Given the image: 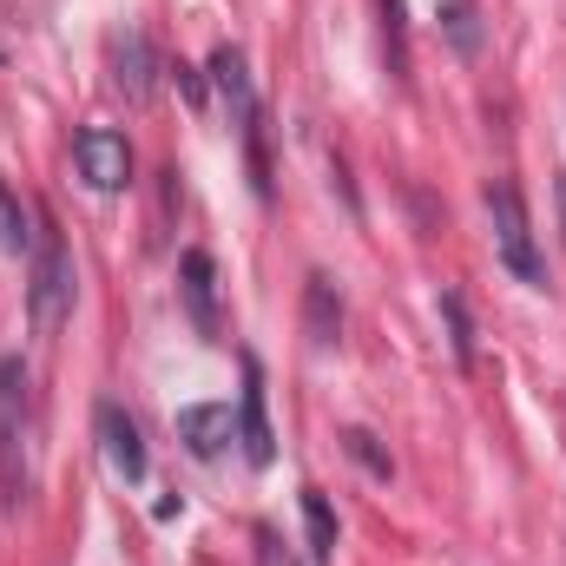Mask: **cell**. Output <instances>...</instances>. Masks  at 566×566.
Segmentation results:
<instances>
[{"instance_id":"obj_10","label":"cell","mask_w":566,"mask_h":566,"mask_svg":"<svg viewBox=\"0 0 566 566\" xmlns=\"http://www.w3.org/2000/svg\"><path fill=\"white\" fill-rule=\"evenodd\" d=\"M303 336L316 349H336L343 343V296H336V283L323 277V271L303 283Z\"/></svg>"},{"instance_id":"obj_5","label":"cell","mask_w":566,"mask_h":566,"mask_svg":"<svg viewBox=\"0 0 566 566\" xmlns=\"http://www.w3.org/2000/svg\"><path fill=\"white\" fill-rule=\"evenodd\" d=\"M99 448H106V468L126 481V488H139L145 474H151V454H145V434H139V422L119 409V402H99Z\"/></svg>"},{"instance_id":"obj_21","label":"cell","mask_w":566,"mask_h":566,"mask_svg":"<svg viewBox=\"0 0 566 566\" xmlns=\"http://www.w3.org/2000/svg\"><path fill=\"white\" fill-rule=\"evenodd\" d=\"M554 205H560V231H566V171L554 178Z\"/></svg>"},{"instance_id":"obj_8","label":"cell","mask_w":566,"mask_h":566,"mask_svg":"<svg viewBox=\"0 0 566 566\" xmlns=\"http://www.w3.org/2000/svg\"><path fill=\"white\" fill-rule=\"evenodd\" d=\"M113 80H119V93L133 106H151V93H158V53H151V40H145L139 27H126L113 40Z\"/></svg>"},{"instance_id":"obj_15","label":"cell","mask_w":566,"mask_h":566,"mask_svg":"<svg viewBox=\"0 0 566 566\" xmlns=\"http://www.w3.org/2000/svg\"><path fill=\"white\" fill-rule=\"evenodd\" d=\"M441 323H448V349H454V363L474 369V323H468L461 290H441Z\"/></svg>"},{"instance_id":"obj_9","label":"cell","mask_w":566,"mask_h":566,"mask_svg":"<svg viewBox=\"0 0 566 566\" xmlns=\"http://www.w3.org/2000/svg\"><path fill=\"white\" fill-rule=\"evenodd\" d=\"M178 296H185L198 336H218V271H211L205 251H185V258H178Z\"/></svg>"},{"instance_id":"obj_7","label":"cell","mask_w":566,"mask_h":566,"mask_svg":"<svg viewBox=\"0 0 566 566\" xmlns=\"http://www.w3.org/2000/svg\"><path fill=\"white\" fill-rule=\"evenodd\" d=\"M178 441H185L191 461H218L238 441V409L231 402H191V409H178Z\"/></svg>"},{"instance_id":"obj_13","label":"cell","mask_w":566,"mask_h":566,"mask_svg":"<svg viewBox=\"0 0 566 566\" xmlns=\"http://www.w3.org/2000/svg\"><path fill=\"white\" fill-rule=\"evenodd\" d=\"M382 66L396 86H409V7L382 0Z\"/></svg>"},{"instance_id":"obj_1","label":"cell","mask_w":566,"mask_h":566,"mask_svg":"<svg viewBox=\"0 0 566 566\" xmlns=\"http://www.w3.org/2000/svg\"><path fill=\"white\" fill-rule=\"evenodd\" d=\"M73 290H80V277H73L66 238L53 224H40L33 244H27V316H33V336H53L73 316Z\"/></svg>"},{"instance_id":"obj_14","label":"cell","mask_w":566,"mask_h":566,"mask_svg":"<svg viewBox=\"0 0 566 566\" xmlns=\"http://www.w3.org/2000/svg\"><path fill=\"white\" fill-rule=\"evenodd\" d=\"M303 527H310V554L329 566L336 560V514H329V501L316 488H303Z\"/></svg>"},{"instance_id":"obj_19","label":"cell","mask_w":566,"mask_h":566,"mask_svg":"<svg viewBox=\"0 0 566 566\" xmlns=\"http://www.w3.org/2000/svg\"><path fill=\"white\" fill-rule=\"evenodd\" d=\"M171 80H178V93H185V106H191V113H205V99H211V86H205V73L178 60V66H171Z\"/></svg>"},{"instance_id":"obj_18","label":"cell","mask_w":566,"mask_h":566,"mask_svg":"<svg viewBox=\"0 0 566 566\" xmlns=\"http://www.w3.org/2000/svg\"><path fill=\"white\" fill-rule=\"evenodd\" d=\"M27 244H33V231H27V211H20V198L7 191V178H0V251H13V258H20Z\"/></svg>"},{"instance_id":"obj_6","label":"cell","mask_w":566,"mask_h":566,"mask_svg":"<svg viewBox=\"0 0 566 566\" xmlns=\"http://www.w3.org/2000/svg\"><path fill=\"white\" fill-rule=\"evenodd\" d=\"M238 448L251 468H271L277 461V434H271V416H264V363L244 356V396H238Z\"/></svg>"},{"instance_id":"obj_2","label":"cell","mask_w":566,"mask_h":566,"mask_svg":"<svg viewBox=\"0 0 566 566\" xmlns=\"http://www.w3.org/2000/svg\"><path fill=\"white\" fill-rule=\"evenodd\" d=\"M27 409H33V376L20 356H0V494L7 507L27 501Z\"/></svg>"},{"instance_id":"obj_12","label":"cell","mask_w":566,"mask_h":566,"mask_svg":"<svg viewBox=\"0 0 566 566\" xmlns=\"http://www.w3.org/2000/svg\"><path fill=\"white\" fill-rule=\"evenodd\" d=\"M441 40L461 53V60H474L481 53V40H488V27H481V0H441Z\"/></svg>"},{"instance_id":"obj_4","label":"cell","mask_w":566,"mask_h":566,"mask_svg":"<svg viewBox=\"0 0 566 566\" xmlns=\"http://www.w3.org/2000/svg\"><path fill=\"white\" fill-rule=\"evenodd\" d=\"M73 158H80V178L93 191H126L133 185V145H126V133H113V126H86L73 139Z\"/></svg>"},{"instance_id":"obj_20","label":"cell","mask_w":566,"mask_h":566,"mask_svg":"<svg viewBox=\"0 0 566 566\" xmlns=\"http://www.w3.org/2000/svg\"><path fill=\"white\" fill-rule=\"evenodd\" d=\"M178 514H185V501H178V494H165V501L151 507V521H178Z\"/></svg>"},{"instance_id":"obj_3","label":"cell","mask_w":566,"mask_h":566,"mask_svg":"<svg viewBox=\"0 0 566 566\" xmlns=\"http://www.w3.org/2000/svg\"><path fill=\"white\" fill-rule=\"evenodd\" d=\"M488 218H494V251H501V264L527 283V290H547V258H541V244H534V218H527L514 178H494V185H488Z\"/></svg>"},{"instance_id":"obj_17","label":"cell","mask_w":566,"mask_h":566,"mask_svg":"<svg viewBox=\"0 0 566 566\" xmlns=\"http://www.w3.org/2000/svg\"><path fill=\"white\" fill-rule=\"evenodd\" d=\"M343 448H349V461H363V468H369L376 481H389V474H396V461H389V448H382V441H376L369 428H343Z\"/></svg>"},{"instance_id":"obj_16","label":"cell","mask_w":566,"mask_h":566,"mask_svg":"<svg viewBox=\"0 0 566 566\" xmlns=\"http://www.w3.org/2000/svg\"><path fill=\"white\" fill-rule=\"evenodd\" d=\"M238 133H244V165H251V191H258V198L271 205V151H264V106H258V113H251V119H244Z\"/></svg>"},{"instance_id":"obj_11","label":"cell","mask_w":566,"mask_h":566,"mask_svg":"<svg viewBox=\"0 0 566 566\" xmlns=\"http://www.w3.org/2000/svg\"><path fill=\"white\" fill-rule=\"evenodd\" d=\"M205 73H211V86L224 93V106H231V119L244 126V119L258 113V93H251V66H244V53H238V46L224 40V46L211 53V66H205Z\"/></svg>"}]
</instances>
